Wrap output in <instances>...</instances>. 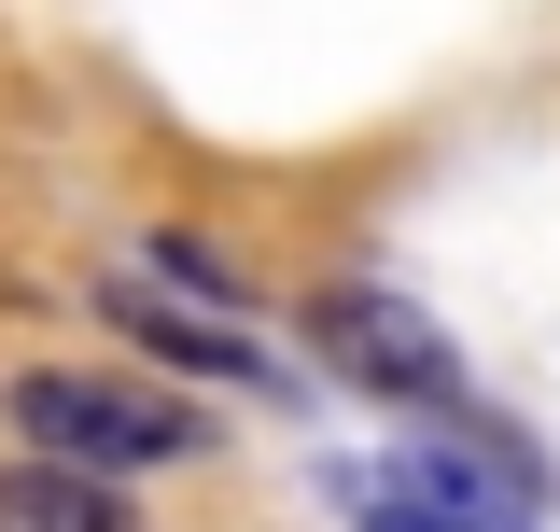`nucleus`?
I'll return each instance as SVG.
<instances>
[{
    "label": "nucleus",
    "mask_w": 560,
    "mask_h": 532,
    "mask_svg": "<svg viewBox=\"0 0 560 532\" xmlns=\"http://www.w3.org/2000/svg\"><path fill=\"white\" fill-rule=\"evenodd\" d=\"M0 532H154V519H140L127 476H84V463L14 449V463H0Z\"/></svg>",
    "instance_id": "obj_5"
},
{
    "label": "nucleus",
    "mask_w": 560,
    "mask_h": 532,
    "mask_svg": "<svg viewBox=\"0 0 560 532\" xmlns=\"http://www.w3.org/2000/svg\"><path fill=\"white\" fill-rule=\"evenodd\" d=\"M294 336H308V365H323L337 393H364V406L477 420V365H463V336L434 323L407 280H378V266H323L308 309H294Z\"/></svg>",
    "instance_id": "obj_2"
},
{
    "label": "nucleus",
    "mask_w": 560,
    "mask_h": 532,
    "mask_svg": "<svg viewBox=\"0 0 560 532\" xmlns=\"http://www.w3.org/2000/svg\"><path fill=\"white\" fill-rule=\"evenodd\" d=\"M140 266H154L168 294H210V309H253V253H238V239H210V224H154V239H140Z\"/></svg>",
    "instance_id": "obj_6"
},
{
    "label": "nucleus",
    "mask_w": 560,
    "mask_h": 532,
    "mask_svg": "<svg viewBox=\"0 0 560 532\" xmlns=\"http://www.w3.org/2000/svg\"><path fill=\"white\" fill-rule=\"evenodd\" d=\"M393 505H434V519L463 532H533L547 519V476L518 463V449H490V435H463V420H420V435H393V463H364Z\"/></svg>",
    "instance_id": "obj_4"
},
{
    "label": "nucleus",
    "mask_w": 560,
    "mask_h": 532,
    "mask_svg": "<svg viewBox=\"0 0 560 532\" xmlns=\"http://www.w3.org/2000/svg\"><path fill=\"white\" fill-rule=\"evenodd\" d=\"M323 490L350 505V532H463V519H434V505H393V490H378L364 463H350V476H323Z\"/></svg>",
    "instance_id": "obj_7"
},
{
    "label": "nucleus",
    "mask_w": 560,
    "mask_h": 532,
    "mask_svg": "<svg viewBox=\"0 0 560 532\" xmlns=\"http://www.w3.org/2000/svg\"><path fill=\"white\" fill-rule=\"evenodd\" d=\"M0 435H14V449H43V463L127 476V490L224 449V420H210L183 379H154V365H70V350L0 365Z\"/></svg>",
    "instance_id": "obj_1"
},
{
    "label": "nucleus",
    "mask_w": 560,
    "mask_h": 532,
    "mask_svg": "<svg viewBox=\"0 0 560 532\" xmlns=\"http://www.w3.org/2000/svg\"><path fill=\"white\" fill-rule=\"evenodd\" d=\"M84 309H98V336H113L127 365H154V379H210V406H224V393H238V406H308V379L253 336V309L168 294L154 266H98V280H84Z\"/></svg>",
    "instance_id": "obj_3"
}]
</instances>
